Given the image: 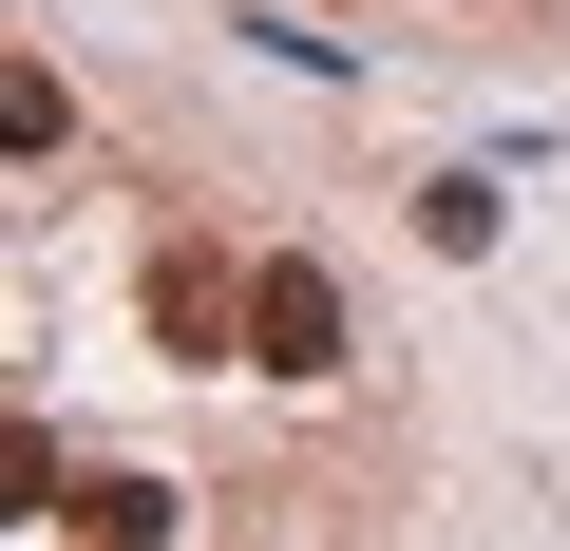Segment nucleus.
I'll return each mask as SVG.
<instances>
[{"instance_id":"7ed1b4c3","label":"nucleus","mask_w":570,"mask_h":551,"mask_svg":"<svg viewBox=\"0 0 570 551\" xmlns=\"http://www.w3.org/2000/svg\"><path fill=\"white\" fill-rule=\"evenodd\" d=\"M58 532H77V551H171V475H134V456H96V475L58 494Z\"/></svg>"},{"instance_id":"f03ea898","label":"nucleus","mask_w":570,"mask_h":551,"mask_svg":"<svg viewBox=\"0 0 570 551\" xmlns=\"http://www.w3.org/2000/svg\"><path fill=\"white\" fill-rule=\"evenodd\" d=\"M247 362H266V381H324V362H343V286H324L305 247L247 266Z\"/></svg>"},{"instance_id":"f257e3e1","label":"nucleus","mask_w":570,"mask_h":551,"mask_svg":"<svg viewBox=\"0 0 570 551\" xmlns=\"http://www.w3.org/2000/svg\"><path fill=\"white\" fill-rule=\"evenodd\" d=\"M134 324H153V362H247V266L228 247H153Z\"/></svg>"},{"instance_id":"39448f33","label":"nucleus","mask_w":570,"mask_h":551,"mask_svg":"<svg viewBox=\"0 0 570 551\" xmlns=\"http://www.w3.org/2000/svg\"><path fill=\"white\" fill-rule=\"evenodd\" d=\"M419 247H456V266H475V247H494V171H438V190H419Z\"/></svg>"},{"instance_id":"20e7f679","label":"nucleus","mask_w":570,"mask_h":551,"mask_svg":"<svg viewBox=\"0 0 570 551\" xmlns=\"http://www.w3.org/2000/svg\"><path fill=\"white\" fill-rule=\"evenodd\" d=\"M58 134H77V96H58V77H39V58H0V152H20V171H39V152H58Z\"/></svg>"}]
</instances>
